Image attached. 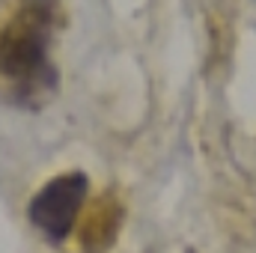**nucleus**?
<instances>
[{"label": "nucleus", "instance_id": "nucleus-2", "mask_svg": "<svg viewBox=\"0 0 256 253\" xmlns=\"http://www.w3.org/2000/svg\"><path fill=\"white\" fill-rule=\"evenodd\" d=\"M86 190H90V179L84 173H78V170L54 176L30 200V206H27L30 224L48 242H54V244L66 242L72 226H74V218H78V212H80V206L86 200Z\"/></svg>", "mask_w": 256, "mask_h": 253}, {"label": "nucleus", "instance_id": "nucleus-1", "mask_svg": "<svg viewBox=\"0 0 256 253\" xmlns=\"http://www.w3.org/2000/svg\"><path fill=\"white\" fill-rule=\"evenodd\" d=\"M51 27L54 0H24L0 33V74L12 80L18 102L27 108H39L57 86V72L48 60Z\"/></svg>", "mask_w": 256, "mask_h": 253}]
</instances>
